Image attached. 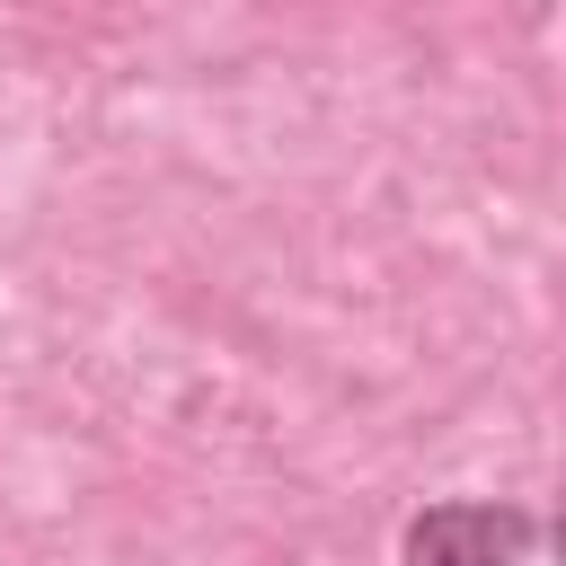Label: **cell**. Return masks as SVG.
I'll use <instances>...</instances> for the list:
<instances>
[{"mask_svg":"<svg viewBox=\"0 0 566 566\" xmlns=\"http://www.w3.org/2000/svg\"><path fill=\"white\" fill-rule=\"evenodd\" d=\"M531 548H539V513L531 504H478V495L424 504L398 539L407 566H522Z\"/></svg>","mask_w":566,"mask_h":566,"instance_id":"cell-1","label":"cell"}]
</instances>
